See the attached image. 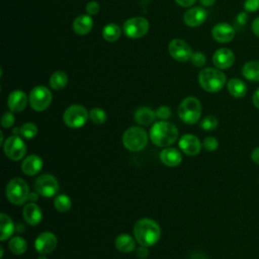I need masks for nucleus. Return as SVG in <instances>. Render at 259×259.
<instances>
[{"mask_svg": "<svg viewBox=\"0 0 259 259\" xmlns=\"http://www.w3.org/2000/svg\"><path fill=\"white\" fill-rule=\"evenodd\" d=\"M50 86L54 90H61L66 87L68 83V76L63 71H56L50 78Z\"/></svg>", "mask_w": 259, "mask_h": 259, "instance_id": "cd10ccee", "label": "nucleus"}, {"mask_svg": "<svg viewBox=\"0 0 259 259\" xmlns=\"http://www.w3.org/2000/svg\"><path fill=\"white\" fill-rule=\"evenodd\" d=\"M120 27L115 23H108L102 29V36L105 40L112 42L120 36Z\"/></svg>", "mask_w": 259, "mask_h": 259, "instance_id": "c756f323", "label": "nucleus"}, {"mask_svg": "<svg viewBox=\"0 0 259 259\" xmlns=\"http://www.w3.org/2000/svg\"><path fill=\"white\" fill-rule=\"evenodd\" d=\"M89 118L95 124H102L106 120V112L99 107H94L89 111Z\"/></svg>", "mask_w": 259, "mask_h": 259, "instance_id": "473e14b6", "label": "nucleus"}, {"mask_svg": "<svg viewBox=\"0 0 259 259\" xmlns=\"http://www.w3.org/2000/svg\"><path fill=\"white\" fill-rule=\"evenodd\" d=\"M3 150L5 155L9 159L13 161H19L26 154V145L24 144L20 136L13 135L5 141L3 145Z\"/></svg>", "mask_w": 259, "mask_h": 259, "instance_id": "9d476101", "label": "nucleus"}, {"mask_svg": "<svg viewBox=\"0 0 259 259\" xmlns=\"http://www.w3.org/2000/svg\"><path fill=\"white\" fill-rule=\"evenodd\" d=\"M190 62L195 67H202L206 63V57L203 53L195 52V53H192L191 58H190Z\"/></svg>", "mask_w": 259, "mask_h": 259, "instance_id": "f704fd0d", "label": "nucleus"}, {"mask_svg": "<svg viewBox=\"0 0 259 259\" xmlns=\"http://www.w3.org/2000/svg\"><path fill=\"white\" fill-rule=\"evenodd\" d=\"M136 241L127 234H120L115 239V247L122 253H130L136 249Z\"/></svg>", "mask_w": 259, "mask_h": 259, "instance_id": "5701e85b", "label": "nucleus"}, {"mask_svg": "<svg viewBox=\"0 0 259 259\" xmlns=\"http://www.w3.org/2000/svg\"><path fill=\"white\" fill-rule=\"evenodd\" d=\"M14 121H15V118H14V115H13L12 111L5 112L1 117V124L5 128L11 127L14 124Z\"/></svg>", "mask_w": 259, "mask_h": 259, "instance_id": "e433bc0d", "label": "nucleus"}, {"mask_svg": "<svg viewBox=\"0 0 259 259\" xmlns=\"http://www.w3.org/2000/svg\"><path fill=\"white\" fill-rule=\"evenodd\" d=\"M156 116L161 120L168 119L171 116V109L166 105H162L156 110Z\"/></svg>", "mask_w": 259, "mask_h": 259, "instance_id": "4c0bfd02", "label": "nucleus"}, {"mask_svg": "<svg viewBox=\"0 0 259 259\" xmlns=\"http://www.w3.org/2000/svg\"><path fill=\"white\" fill-rule=\"evenodd\" d=\"M5 193L7 199L11 203L21 205L28 200L29 188L23 179L16 177L7 183Z\"/></svg>", "mask_w": 259, "mask_h": 259, "instance_id": "39448f33", "label": "nucleus"}, {"mask_svg": "<svg viewBox=\"0 0 259 259\" xmlns=\"http://www.w3.org/2000/svg\"><path fill=\"white\" fill-rule=\"evenodd\" d=\"M27 96L21 90L12 91L7 98V105L12 112H21L27 104Z\"/></svg>", "mask_w": 259, "mask_h": 259, "instance_id": "a211bd4d", "label": "nucleus"}, {"mask_svg": "<svg viewBox=\"0 0 259 259\" xmlns=\"http://www.w3.org/2000/svg\"><path fill=\"white\" fill-rule=\"evenodd\" d=\"M234 62L235 55L231 50L227 48H221L217 50L212 56V63L220 70L229 69L233 66Z\"/></svg>", "mask_w": 259, "mask_h": 259, "instance_id": "dca6fc26", "label": "nucleus"}, {"mask_svg": "<svg viewBox=\"0 0 259 259\" xmlns=\"http://www.w3.org/2000/svg\"><path fill=\"white\" fill-rule=\"evenodd\" d=\"M168 51L170 56L178 62H186L190 60L192 50L190 46L181 38H174L169 42Z\"/></svg>", "mask_w": 259, "mask_h": 259, "instance_id": "f8f14e48", "label": "nucleus"}, {"mask_svg": "<svg viewBox=\"0 0 259 259\" xmlns=\"http://www.w3.org/2000/svg\"><path fill=\"white\" fill-rule=\"evenodd\" d=\"M89 118L88 110L80 104L70 105L63 114L65 124L71 128L82 127Z\"/></svg>", "mask_w": 259, "mask_h": 259, "instance_id": "0eeeda50", "label": "nucleus"}, {"mask_svg": "<svg viewBox=\"0 0 259 259\" xmlns=\"http://www.w3.org/2000/svg\"><path fill=\"white\" fill-rule=\"evenodd\" d=\"M179 148L188 156H195L201 150V143L197 137L193 135H184L179 140Z\"/></svg>", "mask_w": 259, "mask_h": 259, "instance_id": "f3484780", "label": "nucleus"}, {"mask_svg": "<svg viewBox=\"0 0 259 259\" xmlns=\"http://www.w3.org/2000/svg\"><path fill=\"white\" fill-rule=\"evenodd\" d=\"M52 98L51 91L46 86L38 85L31 89L28 96V102L33 110L44 111L50 106Z\"/></svg>", "mask_w": 259, "mask_h": 259, "instance_id": "6e6552de", "label": "nucleus"}, {"mask_svg": "<svg viewBox=\"0 0 259 259\" xmlns=\"http://www.w3.org/2000/svg\"><path fill=\"white\" fill-rule=\"evenodd\" d=\"M100 9V6L99 4L96 2V1H89L87 4H86V12L89 14V15H95L98 13Z\"/></svg>", "mask_w": 259, "mask_h": 259, "instance_id": "a19ab883", "label": "nucleus"}, {"mask_svg": "<svg viewBox=\"0 0 259 259\" xmlns=\"http://www.w3.org/2000/svg\"><path fill=\"white\" fill-rule=\"evenodd\" d=\"M218 125H219V120L212 115L205 116L200 121V127L204 131H213L218 127Z\"/></svg>", "mask_w": 259, "mask_h": 259, "instance_id": "72a5a7b5", "label": "nucleus"}, {"mask_svg": "<svg viewBox=\"0 0 259 259\" xmlns=\"http://www.w3.org/2000/svg\"><path fill=\"white\" fill-rule=\"evenodd\" d=\"M252 101H253V104L255 105V107H257L259 109V88L254 92Z\"/></svg>", "mask_w": 259, "mask_h": 259, "instance_id": "a18cd8bd", "label": "nucleus"}, {"mask_svg": "<svg viewBox=\"0 0 259 259\" xmlns=\"http://www.w3.org/2000/svg\"><path fill=\"white\" fill-rule=\"evenodd\" d=\"M242 74L245 79L252 82H259V61H249L244 64Z\"/></svg>", "mask_w": 259, "mask_h": 259, "instance_id": "bb28decb", "label": "nucleus"}, {"mask_svg": "<svg viewBox=\"0 0 259 259\" xmlns=\"http://www.w3.org/2000/svg\"><path fill=\"white\" fill-rule=\"evenodd\" d=\"M251 158H252L253 162H255L256 164H258V165H259V147H258V148H256V149L252 152Z\"/></svg>", "mask_w": 259, "mask_h": 259, "instance_id": "49530a36", "label": "nucleus"}, {"mask_svg": "<svg viewBox=\"0 0 259 259\" xmlns=\"http://www.w3.org/2000/svg\"><path fill=\"white\" fill-rule=\"evenodd\" d=\"M156 117V111L149 107H140L135 112V120L141 125H150Z\"/></svg>", "mask_w": 259, "mask_h": 259, "instance_id": "393cba45", "label": "nucleus"}, {"mask_svg": "<svg viewBox=\"0 0 259 259\" xmlns=\"http://www.w3.org/2000/svg\"><path fill=\"white\" fill-rule=\"evenodd\" d=\"M134 236L141 246L151 247L159 241L161 229L154 220L141 219L134 227Z\"/></svg>", "mask_w": 259, "mask_h": 259, "instance_id": "f257e3e1", "label": "nucleus"}, {"mask_svg": "<svg viewBox=\"0 0 259 259\" xmlns=\"http://www.w3.org/2000/svg\"><path fill=\"white\" fill-rule=\"evenodd\" d=\"M227 88L229 93L236 98L244 97L247 93V85L244 81L238 78L230 79L227 83Z\"/></svg>", "mask_w": 259, "mask_h": 259, "instance_id": "b1692460", "label": "nucleus"}, {"mask_svg": "<svg viewBox=\"0 0 259 259\" xmlns=\"http://www.w3.org/2000/svg\"><path fill=\"white\" fill-rule=\"evenodd\" d=\"M15 230H16L17 232H19V233H22V232H24L25 228H24L21 224H17L16 227H15Z\"/></svg>", "mask_w": 259, "mask_h": 259, "instance_id": "8fccbe9b", "label": "nucleus"}, {"mask_svg": "<svg viewBox=\"0 0 259 259\" xmlns=\"http://www.w3.org/2000/svg\"><path fill=\"white\" fill-rule=\"evenodd\" d=\"M196 0H175V2L182 7H190L195 3Z\"/></svg>", "mask_w": 259, "mask_h": 259, "instance_id": "37998d69", "label": "nucleus"}, {"mask_svg": "<svg viewBox=\"0 0 259 259\" xmlns=\"http://www.w3.org/2000/svg\"><path fill=\"white\" fill-rule=\"evenodd\" d=\"M198 82L203 90L210 93L219 92L227 82L226 75L220 69L205 68L198 74Z\"/></svg>", "mask_w": 259, "mask_h": 259, "instance_id": "7ed1b4c3", "label": "nucleus"}, {"mask_svg": "<svg viewBox=\"0 0 259 259\" xmlns=\"http://www.w3.org/2000/svg\"><path fill=\"white\" fill-rule=\"evenodd\" d=\"M215 0H199V3L204 6V7H208V6H212L214 4Z\"/></svg>", "mask_w": 259, "mask_h": 259, "instance_id": "09e8293b", "label": "nucleus"}, {"mask_svg": "<svg viewBox=\"0 0 259 259\" xmlns=\"http://www.w3.org/2000/svg\"><path fill=\"white\" fill-rule=\"evenodd\" d=\"M72 26L77 34L85 35L91 31L93 27V19L89 14H81L74 19Z\"/></svg>", "mask_w": 259, "mask_h": 259, "instance_id": "412c9836", "label": "nucleus"}, {"mask_svg": "<svg viewBox=\"0 0 259 259\" xmlns=\"http://www.w3.org/2000/svg\"><path fill=\"white\" fill-rule=\"evenodd\" d=\"M58 244L57 237L51 232H44L39 234L34 242L35 250L42 255H47L52 253Z\"/></svg>", "mask_w": 259, "mask_h": 259, "instance_id": "ddd939ff", "label": "nucleus"}, {"mask_svg": "<svg viewBox=\"0 0 259 259\" xmlns=\"http://www.w3.org/2000/svg\"><path fill=\"white\" fill-rule=\"evenodd\" d=\"M22 215L24 221L30 226H36L40 223L42 219V211L40 207L34 202H28L24 205L22 210Z\"/></svg>", "mask_w": 259, "mask_h": 259, "instance_id": "6ab92c4d", "label": "nucleus"}, {"mask_svg": "<svg viewBox=\"0 0 259 259\" xmlns=\"http://www.w3.org/2000/svg\"><path fill=\"white\" fill-rule=\"evenodd\" d=\"M247 21H248V14H247V12H240V13L236 16V19H235L236 27H237L238 29L244 27Z\"/></svg>", "mask_w": 259, "mask_h": 259, "instance_id": "58836bf2", "label": "nucleus"}, {"mask_svg": "<svg viewBox=\"0 0 259 259\" xmlns=\"http://www.w3.org/2000/svg\"><path fill=\"white\" fill-rule=\"evenodd\" d=\"M35 191L44 197H52L59 190L57 179L51 174H42L38 176L34 182Z\"/></svg>", "mask_w": 259, "mask_h": 259, "instance_id": "9b49d317", "label": "nucleus"}, {"mask_svg": "<svg viewBox=\"0 0 259 259\" xmlns=\"http://www.w3.org/2000/svg\"><path fill=\"white\" fill-rule=\"evenodd\" d=\"M203 148L207 151V152H213L218 149L219 147V142L215 138L213 137H207L203 140Z\"/></svg>", "mask_w": 259, "mask_h": 259, "instance_id": "c9c22d12", "label": "nucleus"}, {"mask_svg": "<svg viewBox=\"0 0 259 259\" xmlns=\"http://www.w3.org/2000/svg\"><path fill=\"white\" fill-rule=\"evenodd\" d=\"M38 259H46V257H45V255L40 254V257H38Z\"/></svg>", "mask_w": 259, "mask_h": 259, "instance_id": "3c124183", "label": "nucleus"}, {"mask_svg": "<svg viewBox=\"0 0 259 259\" xmlns=\"http://www.w3.org/2000/svg\"><path fill=\"white\" fill-rule=\"evenodd\" d=\"M178 134V130L173 123L161 120L152 125L150 139L158 147H169L177 141Z\"/></svg>", "mask_w": 259, "mask_h": 259, "instance_id": "f03ea898", "label": "nucleus"}, {"mask_svg": "<svg viewBox=\"0 0 259 259\" xmlns=\"http://www.w3.org/2000/svg\"><path fill=\"white\" fill-rule=\"evenodd\" d=\"M123 146L132 151H142L148 144V135L141 126H132L127 128L122 136Z\"/></svg>", "mask_w": 259, "mask_h": 259, "instance_id": "423d86ee", "label": "nucleus"}, {"mask_svg": "<svg viewBox=\"0 0 259 259\" xmlns=\"http://www.w3.org/2000/svg\"><path fill=\"white\" fill-rule=\"evenodd\" d=\"M42 168V160L37 155H29L22 161L21 170L27 176L37 174Z\"/></svg>", "mask_w": 259, "mask_h": 259, "instance_id": "aec40b11", "label": "nucleus"}, {"mask_svg": "<svg viewBox=\"0 0 259 259\" xmlns=\"http://www.w3.org/2000/svg\"><path fill=\"white\" fill-rule=\"evenodd\" d=\"M122 30L130 38L143 37L149 30V21L141 16L132 17L123 23Z\"/></svg>", "mask_w": 259, "mask_h": 259, "instance_id": "1a4fd4ad", "label": "nucleus"}, {"mask_svg": "<svg viewBox=\"0 0 259 259\" xmlns=\"http://www.w3.org/2000/svg\"><path fill=\"white\" fill-rule=\"evenodd\" d=\"M15 230V226L12 222V220L6 214L1 213L0 214V240L6 241L8 238H10Z\"/></svg>", "mask_w": 259, "mask_h": 259, "instance_id": "a878e982", "label": "nucleus"}, {"mask_svg": "<svg viewBox=\"0 0 259 259\" xmlns=\"http://www.w3.org/2000/svg\"><path fill=\"white\" fill-rule=\"evenodd\" d=\"M38 195H39V194H38L36 191H34V192H29L28 200H29V201H31V202H34V201H36V200H37Z\"/></svg>", "mask_w": 259, "mask_h": 259, "instance_id": "de8ad7c7", "label": "nucleus"}, {"mask_svg": "<svg viewBox=\"0 0 259 259\" xmlns=\"http://www.w3.org/2000/svg\"><path fill=\"white\" fill-rule=\"evenodd\" d=\"M178 114L182 121L188 124H194L201 115L200 101L193 96L184 98L178 107Z\"/></svg>", "mask_w": 259, "mask_h": 259, "instance_id": "20e7f679", "label": "nucleus"}, {"mask_svg": "<svg viewBox=\"0 0 259 259\" xmlns=\"http://www.w3.org/2000/svg\"><path fill=\"white\" fill-rule=\"evenodd\" d=\"M8 247L13 254L21 255L26 251L27 243L23 238H21L19 236H15L12 239H10V241L8 243Z\"/></svg>", "mask_w": 259, "mask_h": 259, "instance_id": "7c9ffc66", "label": "nucleus"}, {"mask_svg": "<svg viewBox=\"0 0 259 259\" xmlns=\"http://www.w3.org/2000/svg\"><path fill=\"white\" fill-rule=\"evenodd\" d=\"M244 8L246 12H255L259 9V0H245Z\"/></svg>", "mask_w": 259, "mask_h": 259, "instance_id": "ea45409f", "label": "nucleus"}, {"mask_svg": "<svg viewBox=\"0 0 259 259\" xmlns=\"http://www.w3.org/2000/svg\"><path fill=\"white\" fill-rule=\"evenodd\" d=\"M161 162L168 167H177L182 161L181 153L175 148H166L160 153Z\"/></svg>", "mask_w": 259, "mask_h": 259, "instance_id": "4be33fe9", "label": "nucleus"}, {"mask_svg": "<svg viewBox=\"0 0 259 259\" xmlns=\"http://www.w3.org/2000/svg\"><path fill=\"white\" fill-rule=\"evenodd\" d=\"M54 206L58 211L66 212L71 208L72 200L66 194H59L54 199Z\"/></svg>", "mask_w": 259, "mask_h": 259, "instance_id": "2f4dec72", "label": "nucleus"}, {"mask_svg": "<svg viewBox=\"0 0 259 259\" xmlns=\"http://www.w3.org/2000/svg\"><path fill=\"white\" fill-rule=\"evenodd\" d=\"M251 27H252V31L254 32V34L259 36V16L253 20Z\"/></svg>", "mask_w": 259, "mask_h": 259, "instance_id": "c03bdc74", "label": "nucleus"}, {"mask_svg": "<svg viewBox=\"0 0 259 259\" xmlns=\"http://www.w3.org/2000/svg\"><path fill=\"white\" fill-rule=\"evenodd\" d=\"M13 134L29 140V139H32L36 136L37 127L32 122H26V123L22 124L20 127L13 128Z\"/></svg>", "mask_w": 259, "mask_h": 259, "instance_id": "c85d7f7f", "label": "nucleus"}, {"mask_svg": "<svg viewBox=\"0 0 259 259\" xmlns=\"http://www.w3.org/2000/svg\"><path fill=\"white\" fill-rule=\"evenodd\" d=\"M149 254V251H148V247H145V246H141L137 249V256L138 258L140 259H144L148 256Z\"/></svg>", "mask_w": 259, "mask_h": 259, "instance_id": "79ce46f5", "label": "nucleus"}, {"mask_svg": "<svg viewBox=\"0 0 259 259\" xmlns=\"http://www.w3.org/2000/svg\"><path fill=\"white\" fill-rule=\"evenodd\" d=\"M207 17V12L202 7H191L183 15V21L187 26L197 27L201 25Z\"/></svg>", "mask_w": 259, "mask_h": 259, "instance_id": "2eb2a0df", "label": "nucleus"}, {"mask_svg": "<svg viewBox=\"0 0 259 259\" xmlns=\"http://www.w3.org/2000/svg\"><path fill=\"white\" fill-rule=\"evenodd\" d=\"M235 28L227 22L217 23L211 29V35L213 39L222 44L230 42L235 37Z\"/></svg>", "mask_w": 259, "mask_h": 259, "instance_id": "4468645a", "label": "nucleus"}]
</instances>
